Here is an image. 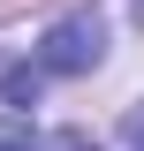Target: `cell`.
Returning a JSON list of instances; mask_svg holds the SVG:
<instances>
[{
    "label": "cell",
    "instance_id": "6da1fadb",
    "mask_svg": "<svg viewBox=\"0 0 144 151\" xmlns=\"http://www.w3.org/2000/svg\"><path fill=\"white\" fill-rule=\"evenodd\" d=\"M31 60L46 76H91L99 60H106V23H99V15H61L53 30L31 45Z\"/></svg>",
    "mask_w": 144,
    "mask_h": 151
},
{
    "label": "cell",
    "instance_id": "7a4b0ae2",
    "mask_svg": "<svg viewBox=\"0 0 144 151\" xmlns=\"http://www.w3.org/2000/svg\"><path fill=\"white\" fill-rule=\"evenodd\" d=\"M38 83H46V68H38V60H31V68L0 60V98H8V106H31V98H38Z\"/></svg>",
    "mask_w": 144,
    "mask_h": 151
},
{
    "label": "cell",
    "instance_id": "3957f363",
    "mask_svg": "<svg viewBox=\"0 0 144 151\" xmlns=\"http://www.w3.org/2000/svg\"><path fill=\"white\" fill-rule=\"evenodd\" d=\"M46 151H99V144H91L84 129H61V136H53V144H46Z\"/></svg>",
    "mask_w": 144,
    "mask_h": 151
},
{
    "label": "cell",
    "instance_id": "277c9868",
    "mask_svg": "<svg viewBox=\"0 0 144 151\" xmlns=\"http://www.w3.org/2000/svg\"><path fill=\"white\" fill-rule=\"evenodd\" d=\"M129 144H137V151H144V106H137V113H129Z\"/></svg>",
    "mask_w": 144,
    "mask_h": 151
}]
</instances>
